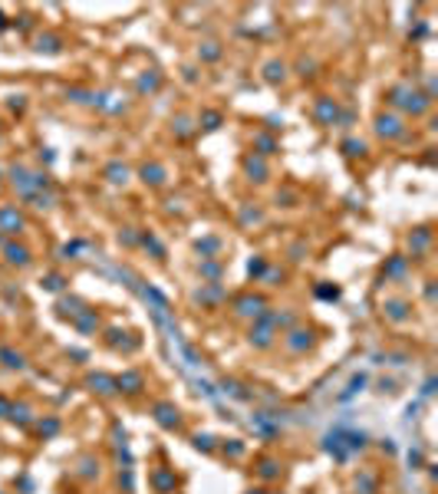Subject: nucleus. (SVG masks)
I'll return each instance as SVG.
<instances>
[{
    "label": "nucleus",
    "instance_id": "f257e3e1",
    "mask_svg": "<svg viewBox=\"0 0 438 494\" xmlns=\"http://www.w3.org/2000/svg\"><path fill=\"white\" fill-rule=\"evenodd\" d=\"M155 412H158V422L165 425V428H175V425H178V408H172V406H158Z\"/></svg>",
    "mask_w": 438,
    "mask_h": 494
},
{
    "label": "nucleus",
    "instance_id": "39448f33",
    "mask_svg": "<svg viewBox=\"0 0 438 494\" xmlns=\"http://www.w3.org/2000/svg\"><path fill=\"white\" fill-rule=\"evenodd\" d=\"M264 474L270 478V474H277V464H270V462H264Z\"/></svg>",
    "mask_w": 438,
    "mask_h": 494
},
{
    "label": "nucleus",
    "instance_id": "20e7f679",
    "mask_svg": "<svg viewBox=\"0 0 438 494\" xmlns=\"http://www.w3.org/2000/svg\"><path fill=\"white\" fill-rule=\"evenodd\" d=\"M92 386H99V392H106V396H109V392H112V389H109L112 382H109V379H106V376H99V379H92Z\"/></svg>",
    "mask_w": 438,
    "mask_h": 494
},
{
    "label": "nucleus",
    "instance_id": "f03ea898",
    "mask_svg": "<svg viewBox=\"0 0 438 494\" xmlns=\"http://www.w3.org/2000/svg\"><path fill=\"white\" fill-rule=\"evenodd\" d=\"M260 306H264L260 296H254V300H250V296H244V300L238 303V313H244V316H250V313H254V316H257V313H260Z\"/></svg>",
    "mask_w": 438,
    "mask_h": 494
},
{
    "label": "nucleus",
    "instance_id": "7ed1b4c3",
    "mask_svg": "<svg viewBox=\"0 0 438 494\" xmlns=\"http://www.w3.org/2000/svg\"><path fill=\"white\" fill-rule=\"evenodd\" d=\"M7 254H10V260H14V264H26V250H24V247H7Z\"/></svg>",
    "mask_w": 438,
    "mask_h": 494
}]
</instances>
